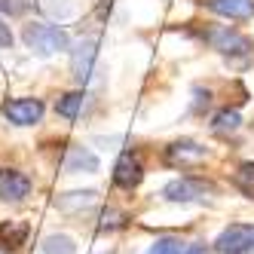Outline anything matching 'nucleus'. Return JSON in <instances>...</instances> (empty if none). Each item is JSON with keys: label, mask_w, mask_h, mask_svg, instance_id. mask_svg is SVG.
<instances>
[{"label": "nucleus", "mask_w": 254, "mask_h": 254, "mask_svg": "<svg viewBox=\"0 0 254 254\" xmlns=\"http://www.w3.org/2000/svg\"><path fill=\"white\" fill-rule=\"evenodd\" d=\"M22 37H25L28 49H31V52H37V56H52V52H62V49L70 46L67 31L59 28V25H40V22H31V25H25Z\"/></svg>", "instance_id": "obj_1"}, {"label": "nucleus", "mask_w": 254, "mask_h": 254, "mask_svg": "<svg viewBox=\"0 0 254 254\" xmlns=\"http://www.w3.org/2000/svg\"><path fill=\"white\" fill-rule=\"evenodd\" d=\"M214 248L221 254H248V251H254V230L245 224H230L214 239Z\"/></svg>", "instance_id": "obj_2"}, {"label": "nucleus", "mask_w": 254, "mask_h": 254, "mask_svg": "<svg viewBox=\"0 0 254 254\" xmlns=\"http://www.w3.org/2000/svg\"><path fill=\"white\" fill-rule=\"evenodd\" d=\"M208 43L217 49V52H224V56H248V52L254 49L251 37H245V34L239 31H233V28H214L205 34Z\"/></svg>", "instance_id": "obj_3"}, {"label": "nucleus", "mask_w": 254, "mask_h": 254, "mask_svg": "<svg viewBox=\"0 0 254 254\" xmlns=\"http://www.w3.org/2000/svg\"><path fill=\"white\" fill-rule=\"evenodd\" d=\"M205 193H214V187L205 184V181H193V178H178V181H169V184L162 187V196H166L169 202H196V199H202Z\"/></svg>", "instance_id": "obj_4"}, {"label": "nucleus", "mask_w": 254, "mask_h": 254, "mask_svg": "<svg viewBox=\"0 0 254 254\" xmlns=\"http://www.w3.org/2000/svg\"><path fill=\"white\" fill-rule=\"evenodd\" d=\"M95 56H98V43L95 40H80L74 46V52H70V74H74L77 83H89Z\"/></svg>", "instance_id": "obj_5"}, {"label": "nucleus", "mask_w": 254, "mask_h": 254, "mask_svg": "<svg viewBox=\"0 0 254 254\" xmlns=\"http://www.w3.org/2000/svg\"><path fill=\"white\" fill-rule=\"evenodd\" d=\"M3 114L15 126H34L43 117V101H37V98H15V101H9L3 107Z\"/></svg>", "instance_id": "obj_6"}, {"label": "nucleus", "mask_w": 254, "mask_h": 254, "mask_svg": "<svg viewBox=\"0 0 254 254\" xmlns=\"http://www.w3.org/2000/svg\"><path fill=\"white\" fill-rule=\"evenodd\" d=\"M31 193V181L15 169H0V202H19Z\"/></svg>", "instance_id": "obj_7"}, {"label": "nucleus", "mask_w": 254, "mask_h": 254, "mask_svg": "<svg viewBox=\"0 0 254 254\" xmlns=\"http://www.w3.org/2000/svg\"><path fill=\"white\" fill-rule=\"evenodd\" d=\"M141 178H144V169H141V159L132 156V153H123L120 162H117V169H114V184L123 187V190H132L141 184Z\"/></svg>", "instance_id": "obj_8"}, {"label": "nucleus", "mask_w": 254, "mask_h": 254, "mask_svg": "<svg viewBox=\"0 0 254 254\" xmlns=\"http://www.w3.org/2000/svg\"><path fill=\"white\" fill-rule=\"evenodd\" d=\"M31 227L25 221H3L0 224V251H19L28 239Z\"/></svg>", "instance_id": "obj_9"}, {"label": "nucleus", "mask_w": 254, "mask_h": 254, "mask_svg": "<svg viewBox=\"0 0 254 254\" xmlns=\"http://www.w3.org/2000/svg\"><path fill=\"white\" fill-rule=\"evenodd\" d=\"M208 9L227 19H251L254 15V0H205Z\"/></svg>", "instance_id": "obj_10"}, {"label": "nucleus", "mask_w": 254, "mask_h": 254, "mask_svg": "<svg viewBox=\"0 0 254 254\" xmlns=\"http://www.w3.org/2000/svg\"><path fill=\"white\" fill-rule=\"evenodd\" d=\"M64 172L67 175H80V172H98V156L89 147H70L64 159Z\"/></svg>", "instance_id": "obj_11"}, {"label": "nucleus", "mask_w": 254, "mask_h": 254, "mask_svg": "<svg viewBox=\"0 0 254 254\" xmlns=\"http://www.w3.org/2000/svg\"><path fill=\"white\" fill-rule=\"evenodd\" d=\"M205 159V147L196 141H175L169 147V162L172 166H187V162H199Z\"/></svg>", "instance_id": "obj_12"}, {"label": "nucleus", "mask_w": 254, "mask_h": 254, "mask_svg": "<svg viewBox=\"0 0 254 254\" xmlns=\"http://www.w3.org/2000/svg\"><path fill=\"white\" fill-rule=\"evenodd\" d=\"M205 248L196 242H181V239H156V245L147 254H202Z\"/></svg>", "instance_id": "obj_13"}, {"label": "nucleus", "mask_w": 254, "mask_h": 254, "mask_svg": "<svg viewBox=\"0 0 254 254\" xmlns=\"http://www.w3.org/2000/svg\"><path fill=\"white\" fill-rule=\"evenodd\" d=\"M95 190H77V193H67V196H59L56 199V205L62 208V211H80V208H86V205H92L95 202Z\"/></svg>", "instance_id": "obj_14"}, {"label": "nucleus", "mask_w": 254, "mask_h": 254, "mask_svg": "<svg viewBox=\"0 0 254 254\" xmlns=\"http://www.w3.org/2000/svg\"><path fill=\"white\" fill-rule=\"evenodd\" d=\"M233 184L239 193H245L248 199H254V162H242L233 175Z\"/></svg>", "instance_id": "obj_15"}, {"label": "nucleus", "mask_w": 254, "mask_h": 254, "mask_svg": "<svg viewBox=\"0 0 254 254\" xmlns=\"http://www.w3.org/2000/svg\"><path fill=\"white\" fill-rule=\"evenodd\" d=\"M80 107H83V92H67V95L59 98L56 111H59V117H64V120H77Z\"/></svg>", "instance_id": "obj_16"}, {"label": "nucleus", "mask_w": 254, "mask_h": 254, "mask_svg": "<svg viewBox=\"0 0 254 254\" xmlns=\"http://www.w3.org/2000/svg\"><path fill=\"white\" fill-rule=\"evenodd\" d=\"M239 123H242L239 111H221V114L214 117L211 129H214V132H236V129H239Z\"/></svg>", "instance_id": "obj_17"}, {"label": "nucleus", "mask_w": 254, "mask_h": 254, "mask_svg": "<svg viewBox=\"0 0 254 254\" xmlns=\"http://www.w3.org/2000/svg\"><path fill=\"white\" fill-rule=\"evenodd\" d=\"M43 254H74V242H70L67 236H46Z\"/></svg>", "instance_id": "obj_18"}, {"label": "nucleus", "mask_w": 254, "mask_h": 254, "mask_svg": "<svg viewBox=\"0 0 254 254\" xmlns=\"http://www.w3.org/2000/svg\"><path fill=\"white\" fill-rule=\"evenodd\" d=\"M28 0H0V12H6V15H22L28 12Z\"/></svg>", "instance_id": "obj_19"}, {"label": "nucleus", "mask_w": 254, "mask_h": 254, "mask_svg": "<svg viewBox=\"0 0 254 254\" xmlns=\"http://www.w3.org/2000/svg\"><path fill=\"white\" fill-rule=\"evenodd\" d=\"M6 46H12V31H9V25H3V19H0V49H6Z\"/></svg>", "instance_id": "obj_20"}, {"label": "nucleus", "mask_w": 254, "mask_h": 254, "mask_svg": "<svg viewBox=\"0 0 254 254\" xmlns=\"http://www.w3.org/2000/svg\"><path fill=\"white\" fill-rule=\"evenodd\" d=\"M117 217H120L117 211H104V214H101V227H104V230H107V227H120L123 221H117Z\"/></svg>", "instance_id": "obj_21"}]
</instances>
